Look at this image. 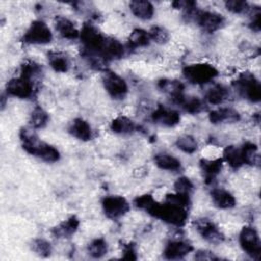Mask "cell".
<instances>
[{"label":"cell","instance_id":"cell-22","mask_svg":"<svg viewBox=\"0 0 261 261\" xmlns=\"http://www.w3.org/2000/svg\"><path fill=\"white\" fill-rule=\"evenodd\" d=\"M210 196L214 206L219 209H230L233 208L237 204L234 196L225 189H213L210 193Z\"/></svg>","mask_w":261,"mask_h":261},{"label":"cell","instance_id":"cell-7","mask_svg":"<svg viewBox=\"0 0 261 261\" xmlns=\"http://www.w3.org/2000/svg\"><path fill=\"white\" fill-rule=\"evenodd\" d=\"M102 84L108 95L114 100H122L128 92V87L125 80L115 71L105 69L102 72Z\"/></svg>","mask_w":261,"mask_h":261},{"label":"cell","instance_id":"cell-40","mask_svg":"<svg viewBox=\"0 0 261 261\" xmlns=\"http://www.w3.org/2000/svg\"><path fill=\"white\" fill-rule=\"evenodd\" d=\"M165 201L168 203H172L178 206H181L184 208H188L191 200H190V195L186 194H180V193H173V194H167L165 196Z\"/></svg>","mask_w":261,"mask_h":261},{"label":"cell","instance_id":"cell-14","mask_svg":"<svg viewBox=\"0 0 261 261\" xmlns=\"http://www.w3.org/2000/svg\"><path fill=\"white\" fill-rule=\"evenodd\" d=\"M157 87L159 88L160 91L168 95L170 100L176 105L185 96V85L180 81L171 79H161L158 81Z\"/></svg>","mask_w":261,"mask_h":261},{"label":"cell","instance_id":"cell-15","mask_svg":"<svg viewBox=\"0 0 261 261\" xmlns=\"http://www.w3.org/2000/svg\"><path fill=\"white\" fill-rule=\"evenodd\" d=\"M124 52V46L117 39L112 37H106L104 46L100 54V58L104 62L117 60L123 57Z\"/></svg>","mask_w":261,"mask_h":261},{"label":"cell","instance_id":"cell-33","mask_svg":"<svg viewBox=\"0 0 261 261\" xmlns=\"http://www.w3.org/2000/svg\"><path fill=\"white\" fill-rule=\"evenodd\" d=\"M175 146L186 154H194L198 150V142L196 138L188 134L179 136L175 141Z\"/></svg>","mask_w":261,"mask_h":261},{"label":"cell","instance_id":"cell-34","mask_svg":"<svg viewBox=\"0 0 261 261\" xmlns=\"http://www.w3.org/2000/svg\"><path fill=\"white\" fill-rule=\"evenodd\" d=\"M41 73H42L41 65L33 60H27L20 66V75L32 81L33 83L35 79L41 75Z\"/></svg>","mask_w":261,"mask_h":261},{"label":"cell","instance_id":"cell-17","mask_svg":"<svg viewBox=\"0 0 261 261\" xmlns=\"http://www.w3.org/2000/svg\"><path fill=\"white\" fill-rule=\"evenodd\" d=\"M208 119L213 124L234 123L240 121L241 114L233 108L220 107V108L211 110L208 114Z\"/></svg>","mask_w":261,"mask_h":261},{"label":"cell","instance_id":"cell-8","mask_svg":"<svg viewBox=\"0 0 261 261\" xmlns=\"http://www.w3.org/2000/svg\"><path fill=\"white\" fill-rule=\"evenodd\" d=\"M242 250L252 259L259 260L261 256V241L258 231L253 226H244L239 234Z\"/></svg>","mask_w":261,"mask_h":261},{"label":"cell","instance_id":"cell-35","mask_svg":"<svg viewBox=\"0 0 261 261\" xmlns=\"http://www.w3.org/2000/svg\"><path fill=\"white\" fill-rule=\"evenodd\" d=\"M31 249L42 258H47L52 254V246L45 239H34L31 243Z\"/></svg>","mask_w":261,"mask_h":261},{"label":"cell","instance_id":"cell-16","mask_svg":"<svg viewBox=\"0 0 261 261\" xmlns=\"http://www.w3.org/2000/svg\"><path fill=\"white\" fill-rule=\"evenodd\" d=\"M199 165L203 173L205 184L210 185L216 178V176L221 172L222 166H223V160L222 158H216V159L202 158L199 161Z\"/></svg>","mask_w":261,"mask_h":261},{"label":"cell","instance_id":"cell-38","mask_svg":"<svg viewBox=\"0 0 261 261\" xmlns=\"http://www.w3.org/2000/svg\"><path fill=\"white\" fill-rule=\"evenodd\" d=\"M156 203V200L153 198L150 194H144L140 195L134 200V206L140 210H143L145 212H149L150 209L153 207V205Z\"/></svg>","mask_w":261,"mask_h":261},{"label":"cell","instance_id":"cell-28","mask_svg":"<svg viewBox=\"0 0 261 261\" xmlns=\"http://www.w3.org/2000/svg\"><path fill=\"white\" fill-rule=\"evenodd\" d=\"M151 43L149 33L141 28L134 29L127 38V46L130 49L147 47Z\"/></svg>","mask_w":261,"mask_h":261},{"label":"cell","instance_id":"cell-37","mask_svg":"<svg viewBox=\"0 0 261 261\" xmlns=\"http://www.w3.org/2000/svg\"><path fill=\"white\" fill-rule=\"evenodd\" d=\"M224 5L228 11L234 14H244L252 9L247 1L242 0H228L224 2Z\"/></svg>","mask_w":261,"mask_h":261},{"label":"cell","instance_id":"cell-39","mask_svg":"<svg viewBox=\"0 0 261 261\" xmlns=\"http://www.w3.org/2000/svg\"><path fill=\"white\" fill-rule=\"evenodd\" d=\"M173 188L176 193L191 195L192 192L194 191V184L192 182V180L189 177L180 176L174 181Z\"/></svg>","mask_w":261,"mask_h":261},{"label":"cell","instance_id":"cell-6","mask_svg":"<svg viewBox=\"0 0 261 261\" xmlns=\"http://www.w3.org/2000/svg\"><path fill=\"white\" fill-rule=\"evenodd\" d=\"M53 39L52 32L46 22L37 19L31 22L24 32L21 41L29 45H46Z\"/></svg>","mask_w":261,"mask_h":261},{"label":"cell","instance_id":"cell-11","mask_svg":"<svg viewBox=\"0 0 261 261\" xmlns=\"http://www.w3.org/2000/svg\"><path fill=\"white\" fill-rule=\"evenodd\" d=\"M6 93L18 99H29L34 94V83L21 75L10 79L6 84Z\"/></svg>","mask_w":261,"mask_h":261},{"label":"cell","instance_id":"cell-30","mask_svg":"<svg viewBox=\"0 0 261 261\" xmlns=\"http://www.w3.org/2000/svg\"><path fill=\"white\" fill-rule=\"evenodd\" d=\"M181 109L190 114H198L205 109V103L199 97L184 96L177 104Z\"/></svg>","mask_w":261,"mask_h":261},{"label":"cell","instance_id":"cell-3","mask_svg":"<svg viewBox=\"0 0 261 261\" xmlns=\"http://www.w3.org/2000/svg\"><path fill=\"white\" fill-rule=\"evenodd\" d=\"M182 75L190 84L205 85L218 75V70L210 63L199 62L186 65L182 68Z\"/></svg>","mask_w":261,"mask_h":261},{"label":"cell","instance_id":"cell-13","mask_svg":"<svg viewBox=\"0 0 261 261\" xmlns=\"http://www.w3.org/2000/svg\"><path fill=\"white\" fill-rule=\"evenodd\" d=\"M193 246L184 240H170L163 249V257L168 260H178L185 258L193 251Z\"/></svg>","mask_w":261,"mask_h":261},{"label":"cell","instance_id":"cell-18","mask_svg":"<svg viewBox=\"0 0 261 261\" xmlns=\"http://www.w3.org/2000/svg\"><path fill=\"white\" fill-rule=\"evenodd\" d=\"M54 28L58 35L67 40H75L80 38V31L76 29L74 23L67 17L57 15L54 18Z\"/></svg>","mask_w":261,"mask_h":261},{"label":"cell","instance_id":"cell-23","mask_svg":"<svg viewBox=\"0 0 261 261\" xmlns=\"http://www.w3.org/2000/svg\"><path fill=\"white\" fill-rule=\"evenodd\" d=\"M130 12L139 19L149 20L154 15V6L147 0H134L129 2Z\"/></svg>","mask_w":261,"mask_h":261},{"label":"cell","instance_id":"cell-36","mask_svg":"<svg viewBox=\"0 0 261 261\" xmlns=\"http://www.w3.org/2000/svg\"><path fill=\"white\" fill-rule=\"evenodd\" d=\"M151 41L157 43V44H165L169 40V33L168 31L161 27V25H154L150 29L148 32Z\"/></svg>","mask_w":261,"mask_h":261},{"label":"cell","instance_id":"cell-26","mask_svg":"<svg viewBox=\"0 0 261 261\" xmlns=\"http://www.w3.org/2000/svg\"><path fill=\"white\" fill-rule=\"evenodd\" d=\"M222 160L223 162H225L230 168L237 170L239 168H241L244 165V161H243V157H242V153H241V149L233 146V145H229L226 146L223 149L222 152Z\"/></svg>","mask_w":261,"mask_h":261},{"label":"cell","instance_id":"cell-19","mask_svg":"<svg viewBox=\"0 0 261 261\" xmlns=\"http://www.w3.org/2000/svg\"><path fill=\"white\" fill-rule=\"evenodd\" d=\"M80 226V220L76 216L71 215L51 229V234L57 239H67L73 236Z\"/></svg>","mask_w":261,"mask_h":261},{"label":"cell","instance_id":"cell-1","mask_svg":"<svg viewBox=\"0 0 261 261\" xmlns=\"http://www.w3.org/2000/svg\"><path fill=\"white\" fill-rule=\"evenodd\" d=\"M19 139L21 147L27 153L47 163L57 162L60 159L59 150L46 142L40 141L33 128H21L19 130Z\"/></svg>","mask_w":261,"mask_h":261},{"label":"cell","instance_id":"cell-10","mask_svg":"<svg viewBox=\"0 0 261 261\" xmlns=\"http://www.w3.org/2000/svg\"><path fill=\"white\" fill-rule=\"evenodd\" d=\"M194 225L202 239L211 244H220L224 241V234L219 227L208 218H199L194 221Z\"/></svg>","mask_w":261,"mask_h":261},{"label":"cell","instance_id":"cell-24","mask_svg":"<svg viewBox=\"0 0 261 261\" xmlns=\"http://www.w3.org/2000/svg\"><path fill=\"white\" fill-rule=\"evenodd\" d=\"M155 165L163 170L167 171H178L181 168V162L179 159L171 154L160 152L154 155Z\"/></svg>","mask_w":261,"mask_h":261},{"label":"cell","instance_id":"cell-41","mask_svg":"<svg viewBox=\"0 0 261 261\" xmlns=\"http://www.w3.org/2000/svg\"><path fill=\"white\" fill-rule=\"evenodd\" d=\"M121 258L125 260H136L137 251L133 243H123L121 246Z\"/></svg>","mask_w":261,"mask_h":261},{"label":"cell","instance_id":"cell-4","mask_svg":"<svg viewBox=\"0 0 261 261\" xmlns=\"http://www.w3.org/2000/svg\"><path fill=\"white\" fill-rule=\"evenodd\" d=\"M185 16L188 17L189 20L196 22V24H198L204 32L208 34L217 32L225 23V18L222 14L210 10H202L196 8Z\"/></svg>","mask_w":261,"mask_h":261},{"label":"cell","instance_id":"cell-42","mask_svg":"<svg viewBox=\"0 0 261 261\" xmlns=\"http://www.w3.org/2000/svg\"><path fill=\"white\" fill-rule=\"evenodd\" d=\"M252 19L249 23V27L252 31L258 33L260 32L261 30V12H260V8L256 9L255 12H253V15H252Z\"/></svg>","mask_w":261,"mask_h":261},{"label":"cell","instance_id":"cell-29","mask_svg":"<svg viewBox=\"0 0 261 261\" xmlns=\"http://www.w3.org/2000/svg\"><path fill=\"white\" fill-rule=\"evenodd\" d=\"M244 164L250 166H256L260 163V155L258 146L253 142H246L240 148Z\"/></svg>","mask_w":261,"mask_h":261},{"label":"cell","instance_id":"cell-21","mask_svg":"<svg viewBox=\"0 0 261 261\" xmlns=\"http://www.w3.org/2000/svg\"><path fill=\"white\" fill-rule=\"evenodd\" d=\"M47 59L50 67L60 73H65L70 68V61L66 53L59 50H50L47 53Z\"/></svg>","mask_w":261,"mask_h":261},{"label":"cell","instance_id":"cell-5","mask_svg":"<svg viewBox=\"0 0 261 261\" xmlns=\"http://www.w3.org/2000/svg\"><path fill=\"white\" fill-rule=\"evenodd\" d=\"M233 86L248 101L258 103L261 100V85L259 80L251 71L241 72Z\"/></svg>","mask_w":261,"mask_h":261},{"label":"cell","instance_id":"cell-12","mask_svg":"<svg viewBox=\"0 0 261 261\" xmlns=\"http://www.w3.org/2000/svg\"><path fill=\"white\" fill-rule=\"evenodd\" d=\"M151 119L154 123L158 125L173 127L180 122V114L174 109L160 105L152 112Z\"/></svg>","mask_w":261,"mask_h":261},{"label":"cell","instance_id":"cell-27","mask_svg":"<svg viewBox=\"0 0 261 261\" xmlns=\"http://www.w3.org/2000/svg\"><path fill=\"white\" fill-rule=\"evenodd\" d=\"M228 97V90L221 84H215L205 93V100L211 105H219Z\"/></svg>","mask_w":261,"mask_h":261},{"label":"cell","instance_id":"cell-32","mask_svg":"<svg viewBox=\"0 0 261 261\" xmlns=\"http://www.w3.org/2000/svg\"><path fill=\"white\" fill-rule=\"evenodd\" d=\"M87 252L92 258H102L108 253V244L104 239L96 238L87 246Z\"/></svg>","mask_w":261,"mask_h":261},{"label":"cell","instance_id":"cell-43","mask_svg":"<svg viewBox=\"0 0 261 261\" xmlns=\"http://www.w3.org/2000/svg\"><path fill=\"white\" fill-rule=\"evenodd\" d=\"M194 258L196 260H218V257L211 251L199 250L195 253Z\"/></svg>","mask_w":261,"mask_h":261},{"label":"cell","instance_id":"cell-20","mask_svg":"<svg viewBox=\"0 0 261 261\" xmlns=\"http://www.w3.org/2000/svg\"><path fill=\"white\" fill-rule=\"evenodd\" d=\"M68 133L75 139L88 142L93 138V130L90 123L84 118L76 117L68 125Z\"/></svg>","mask_w":261,"mask_h":261},{"label":"cell","instance_id":"cell-25","mask_svg":"<svg viewBox=\"0 0 261 261\" xmlns=\"http://www.w3.org/2000/svg\"><path fill=\"white\" fill-rule=\"evenodd\" d=\"M110 129L117 135H130L136 132V123L125 115H118L114 117L109 125Z\"/></svg>","mask_w":261,"mask_h":261},{"label":"cell","instance_id":"cell-31","mask_svg":"<svg viewBox=\"0 0 261 261\" xmlns=\"http://www.w3.org/2000/svg\"><path fill=\"white\" fill-rule=\"evenodd\" d=\"M49 122V114L41 106H36L30 114V124L34 129L45 127Z\"/></svg>","mask_w":261,"mask_h":261},{"label":"cell","instance_id":"cell-2","mask_svg":"<svg viewBox=\"0 0 261 261\" xmlns=\"http://www.w3.org/2000/svg\"><path fill=\"white\" fill-rule=\"evenodd\" d=\"M148 214L176 227L184 226L189 217L187 208L172 203H168L166 201H164L163 203H159L156 201Z\"/></svg>","mask_w":261,"mask_h":261},{"label":"cell","instance_id":"cell-9","mask_svg":"<svg viewBox=\"0 0 261 261\" xmlns=\"http://www.w3.org/2000/svg\"><path fill=\"white\" fill-rule=\"evenodd\" d=\"M101 206L106 217L116 220L124 216L130 209L128 201L118 195H109L102 199Z\"/></svg>","mask_w":261,"mask_h":261}]
</instances>
